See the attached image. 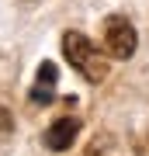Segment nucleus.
<instances>
[{"instance_id": "nucleus-6", "label": "nucleus", "mask_w": 149, "mask_h": 156, "mask_svg": "<svg viewBox=\"0 0 149 156\" xmlns=\"http://www.w3.org/2000/svg\"><path fill=\"white\" fill-rule=\"evenodd\" d=\"M142 153H146V156H149V135H146V149H142Z\"/></svg>"}, {"instance_id": "nucleus-1", "label": "nucleus", "mask_w": 149, "mask_h": 156, "mask_svg": "<svg viewBox=\"0 0 149 156\" xmlns=\"http://www.w3.org/2000/svg\"><path fill=\"white\" fill-rule=\"evenodd\" d=\"M62 56L69 59V66L76 69L87 83H104V76H108V59H104V52H101L87 35L66 31V35H62Z\"/></svg>"}, {"instance_id": "nucleus-4", "label": "nucleus", "mask_w": 149, "mask_h": 156, "mask_svg": "<svg viewBox=\"0 0 149 156\" xmlns=\"http://www.w3.org/2000/svg\"><path fill=\"white\" fill-rule=\"evenodd\" d=\"M55 80H59L55 62H42V66H38V76H35V87H31V101H35V104H49V101H52Z\"/></svg>"}, {"instance_id": "nucleus-2", "label": "nucleus", "mask_w": 149, "mask_h": 156, "mask_svg": "<svg viewBox=\"0 0 149 156\" xmlns=\"http://www.w3.org/2000/svg\"><path fill=\"white\" fill-rule=\"evenodd\" d=\"M104 45H108V52L115 59H132V52H135V45H139V35L132 28V21L122 14H111L104 17Z\"/></svg>"}, {"instance_id": "nucleus-3", "label": "nucleus", "mask_w": 149, "mask_h": 156, "mask_svg": "<svg viewBox=\"0 0 149 156\" xmlns=\"http://www.w3.org/2000/svg\"><path fill=\"white\" fill-rule=\"evenodd\" d=\"M76 135H80V122L76 118H59V122H52L49 132H45V146H49L52 153H62V149H69V146L76 142Z\"/></svg>"}, {"instance_id": "nucleus-5", "label": "nucleus", "mask_w": 149, "mask_h": 156, "mask_svg": "<svg viewBox=\"0 0 149 156\" xmlns=\"http://www.w3.org/2000/svg\"><path fill=\"white\" fill-rule=\"evenodd\" d=\"M11 128H14V118H11V111H7L4 104H0V142L11 135Z\"/></svg>"}]
</instances>
